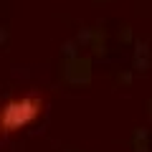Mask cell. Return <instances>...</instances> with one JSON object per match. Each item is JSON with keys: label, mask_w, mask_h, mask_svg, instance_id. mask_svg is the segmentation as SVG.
I'll return each instance as SVG.
<instances>
[{"label": "cell", "mask_w": 152, "mask_h": 152, "mask_svg": "<svg viewBox=\"0 0 152 152\" xmlns=\"http://www.w3.org/2000/svg\"><path fill=\"white\" fill-rule=\"evenodd\" d=\"M41 112H43V96L38 94H23L18 99L5 102L0 107V137L31 124Z\"/></svg>", "instance_id": "cell-1"}]
</instances>
